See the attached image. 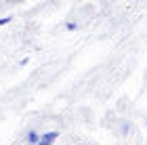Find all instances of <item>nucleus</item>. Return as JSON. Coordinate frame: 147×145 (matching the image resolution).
Masks as SVG:
<instances>
[{
    "label": "nucleus",
    "instance_id": "nucleus-3",
    "mask_svg": "<svg viewBox=\"0 0 147 145\" xmlns=\"http://www.w3.org/2000/svg\"><path fill=\"white\" fill-rule=\"evenodd\" d=\"M11 21V17H2V19H0V25H4V23H9Z\"/></svg>",
    "mask_w": 147,
    "mask_h": 145
},
{
    "label": "nucleus",
    "instance_id": "nucleus-2",
    "mask_svg": "<svg viewBox=\"0 0 147 145\" xmlns=\"http://www.w3.org/2000/svg\"><path fill=\"white\" fill-rule=\"evenodd\" d=\"M40 139H42V137H40L36 130H30V133H28V141H30L32 145H38V143H40Z\"/></svg>",
    "mask_w": 147,
    "mask_h": 145
},
{
    "label": "nucleus",
    "instance_id": "nucleus-6",
    "mask_svg": "<svg viewBox=\"0 0 147 145\" xmlns=\"http://www.w3.org/2000/svg\"><path fill=\"white\" fill-rule=\"evenodd\" d=\"M38 145H40V143H38Z\"/></svg>",
    "mask_w": 147,
    "mask_h": 145
},
{
    "label": "nucleus",
    "instance_id": "nucleus-4",
    "mask_svg": "<svg viewBox=\"0 0 147 145\" xmlns=\"http://www.w3.org/2000/svg\"><path fill=\"white\" fill-rule=\"evenodd\" d=\"M145 124H147V122H145Z\"/></svg>",
    "mask_w": 147,
    "mask_h": 145
},
{
    "label": "nucleus",
    "instance_id": "nucleus-5",
    "mask_svg": "<svg viewBox=\"0 0 147 145\" xmlns=\"http://www.w3.org/2000/svg\"><path fill=\"white\" fill-rule=\"evenodd\" d=\"M78 145H80V143H78Z\"/></svg>",
    "mask_w": 147,
    "mask_h": 145
},
{
    "label": "nucleus",
    "instance_id": "nucleus-1",
    "mask_svg": "<svg viewBox=\"0 0 147 145\" xmlns=\"http://www.w3.org/2000/svg\"><path fill=\"white\" fill-rule=\"evenodd\" d=\"M57 137H59V133H55V130H51V133H44L42 139H40V145H53V143L57 141Z\"/></svg>",
    "mask_w": 147,
    "mask_h": 145
}]
</instances>
